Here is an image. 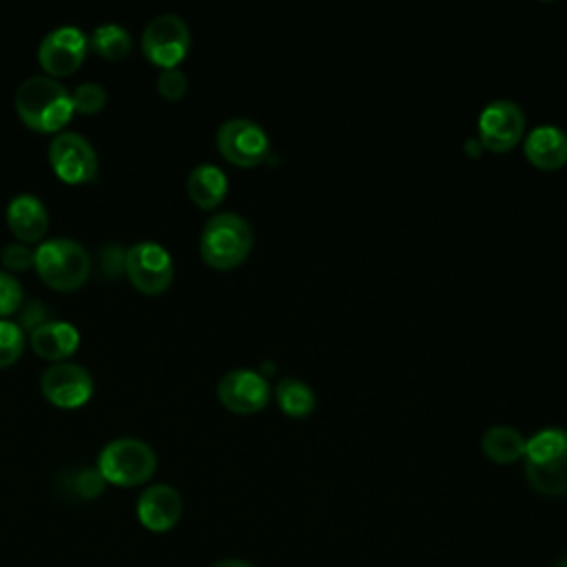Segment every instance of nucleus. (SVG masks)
Listing matches in <instances>:
<instances>
[{
  "instance_id": "obj_1",
  "label": "nucleus",
  "mask_w": 567,
  "mask_h": 567,
  "mask_svg": "<svg viewBox=\"0 0 567 567\" xmlns=\"http://www.w3.org/2000/svg\"><path fill=\"white\" fill-rule=\"evenodd\" d=\"M13 102L18 117L35 133H58L73 115L71 93L51 75H29Z\"/></svg>"
},
{
  "instance_id": "obj_2",
  "label": "nucleus",
  "mask_w": 567,
  "mask_h": 567,
  "mask_svg": "<svg viewBox=\"0 0 567 567\" xmlns=\"http://www.w3.org/2000/svg\"><path fill=\"white\" fill-rule=\"evenodd\" d=\"M525 478L536 494H567V430L545 427L532 434L523 454Z\"/></svg>"
},
{
  "instance_id": "obj_3",
  "label": "nucleus",
  "mask_w": 567,
  "mask_h": 567,
  "mask_svg": "<svg viewBox=\"0 0 567 567\" xmlns=\"http://www.w3.org/2000/svg\"><path fill=\"white\" fill-rule=\"evenodd\" d=\"M255 233L246 217L233 210L215 213L206 219L199 235L202 259L217 270L239 266L252 250Z\"/></svg>"
},
{
  "instance_id": "obj_4",
  "label": "nucleus",
  "mask_w": 567,
  "mask_h": 567,
  "mask_svg": "<svg viewBox=\"0 0 567 567\" xmlns=\"http://www.w3.org/2000/svg\"><path fill=\"white\" fill-rule=\"evenodd\" d=\"M33 268L53 290H78L91 275L89 250L69 237H53L35 248Z\"/></svg>"
},
{
  "instance_id": "obj_5",
  "label": "nucleus",
  "mask_w": 567,
  "mask_h": 567,
  "mask_svg": "<svg viewBox=\"0 0 567 567\" xmlns=\"http://www.w3.org/2000/svg\"><path fill=\"white\" fill-rule=\"evenodd\" d=\"M157 470L153 447L135 436L109 441L97 454V472L106 483L120 487H135L146 483Z\"/></svg>"
},
{
  "instance_id": "obj_6",
  "label": "nucleus",
  "mask_w": 567,
  "mask_h": 567,
  "mask_svg": "<svg viewBox=\"0 0 567 567\" xmlns=\"http://www.w3.org/2000/svg\"><path fill=\"white\" fill-rule=\"evenodd\" d=\"M217 151L230 164L250 168L268 157L270 137L259 122L248 117H230L217 128Z\"/></svg>"
},
{
  "instance_id": "obj_7",
  "label": "nucleus",
  "mask_w": 567,
  "mask_h": 567,
  "mask_svg": "<svg viewBox=\"0 0 567 567\" xmlns=\"http://www.w3.org/2000/svg\"><path fill=\"white\" fill-rule=\"evenodd\" d=\"M190 49V29L177 13H159L148 20L142 33V51L148 62L162 69L177 66Z\"/></svg>"
},
{
  "instance_id": "obj_8",
  "label": "nucleus",
  "mask_w": 567,
  "mask_h": 567,
  "mask_svg": "<svg viewBox=\"0 0 567 567\" xmlns=\"http://www.w3.org/2000/svg\"><path fill=\"white\" fill-rule=\"evenodd\" d=\"M124 272L144 295L164 292L175 275L171 252L157 241H135L124 252Z\"/></svg>"
},
{
  "instance_id": "obj_9",
  "label": "nucleus",
  "mask_w": 567,
  "mask_h": 567,
  "mask_svg": "<svg viewBox=\"0 0 567 567\" xmlns=\"http://www.w3.org/2000/svg\"><path fill=\"white\" fill-rule=\"evenodd\" d=\"M49 164L66 184H84L97 175V153L93 144L75 131H62L51 140Z\"/></svg>"
},
{
  "instance_id": "obj_10",
  "label": "nucleus",
  "mask_w": 567,
  "mask_h": 567,
  "mask_svg": "<svg viewBox=\"0 0 567 567\" xmlns=\"http://www.w3.org/2000/svg\"><path fill=\"white\" fill-rule=\"evenodd\" d=\"M525 113L514 100H492L478 113V142L483 148L503 153L520 142Z\"/></svg>"
},
{
  "instance_id": "obj_11",
  "label": "nucleus",
  "mask_w": 567,
  "mask_h": 567,
  "mask_svg": "<svg viewBox=\"0 0 567 567\" xmlns=\"http://www.w3.org/2000/svg\"><path fill=\"white\" fill-rule=\"evenodd\" d=\"M40 390L49 403L62 410H73L91 399L93 377L86 368L73 361L51 363L40 377Z\"/></svg>"
},
{
  "instance_id": "obj_12",
  "label": "nucleus",
  "mask_w": 567,
  "mask_h": 567,
  "mask_svg": "<svg viewBox=\"0 0 567 567\" xmlns=\"http://www.w3.org/2000/svg\"><path fill=\"white\" fill-rule=\"evenodd\" d=\"M86 49H89V38L84 35V31L71 24H64L49 31L42 38L38 49V60H40V66L47 71V75L62 78L80 69V64L86 58Z\"/></svg>"
},
{
  "instance_id": "obj_13",
  "label": "nucleus",
  "mask_w": 567,
  "mask_h": 567,
  "mask_svg": "<svg viewBox=\"0 0 567 567\" xmlns=\"http://www.w3.org/2000/svg\"><path fill=\"white\" fill-rule=\"evenodd\" d=\"M268 379L252 368H233L221 374L217 383V396L224 408L237 414H252L270 401Z\"/></svg>"
},
{
  "instance_id": "obj_14",
  "label": "nucleus",
  "mask_w": 567,
  "mask_h": 567,
  "mask_svg": "<svg viewBox=\"0 0 567 567\" xmlns=\"http://www.w3.org/2000/svg\"><path fill=\"white\" fill-rule=\"evenodd\" d=\"M182 496L173 485L166 483H155L148 485L135 505V514L137 520L142 523V527H146L148 532H168L173 529L179 518H182Z\"/></svg>"
},
{
  "instance_id": "obj_15",
  "label": "nucleus",
  "mask_w": 567,
  "mask_h": 567,
  "mask_svg": "<svg viewBox=\"0 0 567 567\" xmlns=\"http://www.w3.org/2000/svg\"><path fill=\"white\" fill-rule=\"evenodd\" d=\"M7 226L22 244L40 241L49 230V213L40 197L20 193L7 204Z\"/></svg>"
},
{
  "instance_id": "obj_16",
  "label": "nucleus",
  "mask_w": 567,
  "mask_h": 567,
  "mask_svg": "<svg viewBox=\"0 0 567 567\" xmlns=\"http://www.w3.org/2000/svg\"><path fill=\"white\" fill-rule=\"evenodd\" d=\"M523 153L536 168L556 171L567 164V133L551 124L534 126L523 140Z\"/></svg>"
},
{
  "instance_id": "obj_17",
  "label": "nucleus",
  "mask_w": 567,
  "mask_h": 567,
  "mask_svg": "<svg viewBox=\"0 0 567 567\" xmlns=\"http://www.w3.org/2000/svg\"><path fill=\"white\" fill-rule=\"evenodd\" d=\"M29 343L35 354L53 363L66 361L80 346V332L66 321H42L29 332Z\"/></svg>"
},
{
  "instance_id": "obj_18",
  "label": "nucleus",
  "mask_w": 567,
  "mask_h": 567,
  "mask_svg": "<svg viewBox=\"0 0 567 567\" xmlns=\"http://www.w3.org/2000/svg\"><path fill=\"white\" fill-rule=\"evenodd\" d=\"M186 190H188V197L199 208L210 210L224 202V197L228 193V177L219 166L204 162V164H197L188 173Z\"/></svg>"
},
{
  "instance_id": "obj_19",
  "label": "nucleus",
  "mask_w": 567,
  "mask_h": 567,
  "mask_svg": "<svg viewBox=\"0 0 567 567\" xmlns=\"http://www.w3.org/2000/svg\"><path fill=\"white\" fill-rule=\"evenodd\" d=\"M527 439L512 425H492L481 436L483 454L494 463H514L525 454Z\"/></svg>"
},
{
  "instance_id": "obj_20",
  "label": "nucleus",
  "mask_w": 567,
  "mask_h": 567,
  "mask_svg": "<svg viewBox=\"0 0 567 567\" xmlns=\"http://www.w3.org/2000/svg\"><path fill=\"white\" fill-rule=\"evenodd\" d=\"M275 399H277V405L281 408V412L288 416H295V419L308 416L317 405L315 390L297 377L279 379L275 385Z\"/></svg>"
},
{
  "instance_id": "obj_21",
  "label": "nucleus",
  "mask_w": 567,
  "mask_h": 567,
  "mask_svg": "<svg viewBox=\"0 0 567 567\" xmlns=\"http://www.w3.org/2000/svg\"><path fill=\"white\" fill-rule=\"evenodd\" d=\"M89 47L106 60H122L131 53L133 42L131 33L124 27L106 22L93 29V33L89 35Z\"/></svg>"
},
{
  "instance_id": "obj_22",
  "label": "nucleus",
  "mask_w": 567,
  "mask_h": 567,
  "mask_svg": "<svg viewBox=\"0 0 567 567\" xmlns=\"http://www.w3.org/2000/svg\"><path fill=\"white\" fill-rule=\"evenodd\" d=\"M106 100H109L106 89L100 82H82L71 93L73 113H82V115L100 113L106 106Z\"/></svg>"
},
{
  "instance_id": "obj_23",
  "label": "nucleus",
  "mask_w": 567,
  "mask_h": 567,
  "mask_svg": "<svg viewBox=\"0 0 567 567\" xmlns=\"http://www.w3.org/2000/svg\"><path fill=\"white\" fill-rule=\"evenodd\" d=\"M24 350V330L7 319H0V368L13 365Z\"/></svg>"
},
{
  "instance_id": "obj_24",
  "label": "nucleus",
  "mask_w": 567,
  "mask_h": 567,
  "mask_svg": "<svg viewBox=\"0 0 567 567\" xmlns=\"http://www.w3.org/2000/svg\"><path fill=\"white\" fill-rule=\"evenodd\" d=\"M33 257H35V250L29 248V244H22V241H11L0 250V261L7 268V272H11V275L16 270L22 272V270L31 268Z\"/></svg>"
},
{
  "instance_id": "obj_25",
  "label": "nucleus",
  "mask_w": 567,
  "mask_h": 567,
  "mask_svg": "<svg viewBox=\"0 0 567 567\" xmlns=\"http://www.w3.org/2000/svg\"><path fill=\"white\" fill-rule=\"evenodd\" d=\"M188 89V78L184 71H179L177 66L173 69H162L159 75H157V91L164 100L168 102H175L179 97H184Z\"/></svg>"
},
{
  "instance_id": "obj_26",
  "label": "nucleus",
  "mask_w": 567,
  "mask_h": 567,
  "mask_svg": "<svg viewBox=\"0 0 567 567\" xmlns=\"http://www.w3.org/2000/svg\"><path fill=\"white\" fill-rule=\"evenodd\" d=\"M22 303V286L20 281L7 272L0 270V319L13 315Z\"/></svg>"
},
{
  "instance_id": "obj_27",
  "label": "nucleus",
  "mask_w": 567,
  "mask_h": 567,
  "mask_svg": "<svg viewBox=\"0 0 567 567\" xmlns=\"http://www.w3.org/2000/svg\"><path fill=\"white\" fill-rule=\"evenodd\" d=\"M104 483H106V481L102 478V474H100L97 470H84V472H80L78 478H75V492H78L82 498H93V496H97V494L102 492Z\"/></svg>"
},
{
  "instance_id": "obj_28",
  "label": "nucleus",
  "mask_w": 567,
  "mask_h": 567,
  "mask_svg": "<svg viewBox=\"0 0 567 567\" xmlns=\"http://www.w3.org/2000/svg\"><path fill=\"white\" fill-rule=\"evenodd\" d=\"M213 567H255V565H250L248 560H241V558H224V560L215 563Z\"/></svg>"
},
{
  "instance_id": "obj_29",
  "label": "nucleus",
  "mask_w": 567,
  "mask_h": 567,
  "mask_svg": "<svg viewBox=\"0 0 567 567\" xmlns=\"http://www.w3.org/2000/svg\"><path fill=\"white\" fill-rule=\"evenodd\" d=\"M556 567H567V554L556 563Z\"/></svg>"
}]
</instances>
